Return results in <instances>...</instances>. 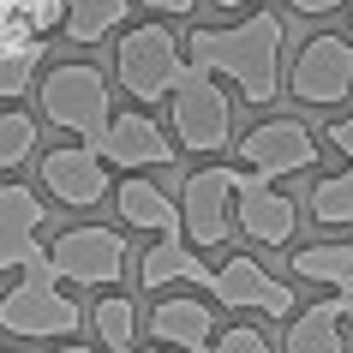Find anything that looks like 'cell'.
Listing matches in <instances>:
<instances>
[{
    "label": "cell",
    "instance_id": "9c48e42d",
    "mask_svg": "<svg viewBox=\"0 0 353 353\" xmlns=\"http://www.w3.org/2000/svg\"><path fill=\"white\" fill-rule=\"evenodd\" d=\"M240 156L252 174L281 180V174H312L317 168V132H305V120H258L240 138Z\"/></svg>",
    "mask_w": 353,
    "mask_h": 353
},
{
    "label": "cell",
    "instance_id": "ffe728a7",
    "mask_svg": "<svg viewBox=\"0 0 353 353\" xmlns=\"http://www.w3.org/2000/svg\"><path fill=\"white\" fill-rule=\"evenodd\" d=\"M294 276L299 281H323V288H347L353 281V240H323L294 252Z\"/></svg>",
    "mask_w": 353,
    "mask_h": 353
},
{
    "label": "cell",
    "instance_id": "6da1fadb",
    "mask_svg": "<svg viewBox=\"0 0 353 353\" xmlns=\"http://www.w3.org/2000/svg\"><path fill=\"white\" fill-rule=\"evenodd\" d=\"M281 42H288V30L276 12H252L240 24H216V30L198 24L186 37V60L216 78H234L245 102L263 108L281 96Z\"/></svg>",
    "mask_w": 353,
    "mask_h": 353
},
{
    "label": "cell",
    "instance_id": "7402d4cb",
    "mask_svg": "<svg viewBox=\"0 0 353 353\" xmlns=\"http://www.w3.org/2000/svg\"><path fill=\"white\" fill-rule=\"evenodd\" d=\"M30 150H37V120L24 108H6L0 114V174H19L30 162Z\"/></svg>",
    "mask_w": 353,
    "mask_h": 353
},
{
    "label": "cell",
    "instance_id": "8992f818",
    "mask_svg": "<svg viewBox=\"0 0 353 353\" xmlns=\"http://www.w3.org/2000/svg\"><path fill=\"white\" fill-rule=\"evenodd\" d=\"M240 180L234 168H198L186 186H180V216H186V240L198 252H216L240 234V216H234V198H240Z\"/></svg>",
    "mask_w": 353,
    "mask_h": 353
},
{
    "label": "cell",
    "instance_id": "4dcf8cb0",
    "mask_svg": "<svg viewBox=\"0 0 353 353\" xmlns=\"http://www.w3.org/2000/svg\"><path fill=\"white\" fill-rule=\"evenodd\" d=\"M54 353H96V347H78V341H66V347H54Z\"/></svg>",
    "mask_w": 353,
    "mask_h": 353
},
{
    "label": "cell",
    "instance_id": "30bf717a",
    "mask_svg": "<svg viewBox=\"0 0 353 353\" xmlns=\"http://www.w3.org/2000/svg\"><path fill=\"white\" fill-rule=\"evenodd\" d=\"M37 180L48 186V198L54 204H72V210H90L108 198V162H102V150L90 144H72V150H48L37 162Z\"/></svg>",
    "mask_w": 353,
    "mask_h": 353
},
{
    "label": "cell",
    "instance_id": "cb8c5ba5",
    "mask_svg": "<svg viewBox=\"0 0 353 353\" xmlns=\"http://www.w3.org/2000/svg\"><path fill=\"white\" fill-rule=\"evenodd\" d=\"M48 54V42H37V48H24V54H0V96H19L24 84H30V72H37V60Z\"/></svg>",
    "mask_w": 353,
    "mask_h": 353
},
{
    "label": "cell",
    "instance_id": "d6986e66",
    "mask_svg": "<svg viewBox=\"0 0 353 353\" xmlns=\"http://www.w3.org/2000/svg\"><path fill=\"white\" fill-rule=\"evenodd\" d=\"M90 330L108 353H138V305L126 294H102L90 305Z\"/></svg>",
    "mask_w": 353,
    "mask_h": 353
},
{
    "label": "cell",
    "instance_id": "4316f807",
    "mask_svg": "<svg viewBox=\"0 0 353 353\" xmlns=\"http://www.w3.org/2000/svg\"><path fill=\"white\" fill-rule=\"evenodd\" d=\"M138 6H150L156 19H192V6H198V0H138Z\"/></svg>",
    "mask_w": 353,
    "mask_h": 353
},
{
    "label": "cell",
    "instance_id": "44dd1931",
    "mask_svg": "<svg viewBox=\"0 0 353 353\" xmlns=\"http://www.w3.org/2000/svg\"><path fill=\"white\" fill-rule=\"evenodd\" d=\"M126 6L132 0H66V37L72 42H102V37H114L120 24H126Z\"/></svg>",
    "mask_w": 353,
    "mask_h": 353
},
{
    "label": "cell",
    "instance_id": "f546056e",
    "mask_svg": "<svg viewBox=\"0 0 353 353\" xmlns=\"http://www.w3.org/2000/svg\"><path fill=\"white\" fill-rule=\"evenodd\" d=\"M216 6H222V12H240V6H252V0H216Z\"/></svg>",
    "mask_w": 353,
    "mask_h": 353
},
{
    "label": "cell",
    "instance_id": "277c9868",
    "mask_svg": "<svg viewBox=\"0 0 353 353\" xmlns=\"http://www.w3.org/2000/svg\"><path fill=\"white\" fill-rule=\"evenodd\" d=\"M84 330V312L54 288L48 258L19 270V281L0 294V335H19V341H72Z\"/></svg>",
    "mask_w": 353,
    "mask_h": 353
},
{
    "label": "cell",
    "instance_id": "f1b7e54d",
    "mask_svg": "<svg viewBox=\"0 0 353 353\" xmlns=\"http://www.w3.org/2000/svg\"><path fill=\"white\" fill-rule=\"evenodd\" d=\"M335 305H341V317L353 323V281H347V288H335Z\"/></svg>",
    "mask_w": 353,
    "mask_h": 353
},
{
    "label": "cell",
    "instance_id": "484cf974",
    "mask_svg": "<svg viewBox=\"0 0 353 353\" xmlns=\"http://www.w3.org/2000/svg\"><path fill=\"white\" fill-rule=\"evenodd\" d=\"M323 138H330V144L341 150V156H347V168H353V114H341V120H335V126L323 132Z\"/></svg>",
    "mask_w": 353,
    "mask_h": 353
},
{
    "label": "cell",
    "instance_id": "5b68a950",
    "mask_svg": "<svg viewBox=\"0 0 353 353\" xmlns=\"http://www.w3.org/2000/svg\"><path fill=\"white\" fill-rule=\"evenodd\" d=\"M168 114H174L180 150H192V156H216V150L240 144V138H234V102H228V90L216 84V72H204V66H192V72L180 78V90L168 96Z\"/></svg>",
    "mask_w": 353,
    "mask_h": 353
},
{
    "label": "cell",
    "instance_id": "603a6c76",
    "mask_svg": "<svg viewBox=\"0 0 353 353\" xmlns=\"http://www.w3.org/2000/svg\"><path fill=\"white\" fill-rule=\"evenodd\" d=\"M312 216H317L323 228L353 222V168H347V174H330V180H317V186H312Z\"/></svg>",
    "mask_w": 353,
    "mask_h": 353
},
{
    "label": "cell",
    "instance_id": "ba28073f",
    "mask_svg": "<svg viewBox=\"0 0 353 353\" xmlns=\"http://www.w3.org/2000/svg\"><path fill=\"white\" fill-rule=\"evenodd\" d=\"M288 90L312 108H335L341 96H353V37H312L294 54V72H288Z\"/></svg>",
    "mask_w": 353,
    "mask_h": 353
},
{
    "label": "cell",
    "instance_id": "4fadbf2b",
    "mask_svg": "<svg viewBox=\"0 0 353 353\" xmlns=\"http://www.w3.org/2000/svg\"><path fill=\"white\" fill-rule=\"evenodd\" d=\"M234 216H240V234H252L258 245H288L299 228V204L288 192H270L263 174H245L240 198H234Z\"/></svg>",
    "mask_w": 353,
    "mask_h": 353
},
{
    "label": "cell",
    "instance_id": "52a82bcc",
    "mask_svg": "<svg viewBox=\"0 0 353 353\" xmlns=\"http://www.w3.org/2000/svg\"><path fill=\"white\" fill-rule=\"evenodd\" d=\"M48 270L66 281H78V288H108V281H120V270H126V234H114V228H66V234H54L48 240Z\"/></svg>",
    "mask_w": 353,
    "mask_h": 353
},
{
    "label": "cell",
    "instance_id": "7a4b0ae2",
    "mask_svg": "<svg viewBox=\"0 0 353 353\" xmlns=\"http://www.w3.org/2000/svg\"><path fill=\"white\" fill-rule=\"evenodd\" d=\"M37 102H42V114H48L60 132H72V138H84L90 150H102V138H108V126H114V90H108V72H102V66H90V60L48 66L42 84H37Z\"/></svg>",
    "mask_w": 353,
    "mask_h": 353
},
{
    "label": "cell",
    "instance_id": "3957f363",
    "mask_svg": "<svg viewBox=\"0 0 353 353\" xmlns=\"http://www.w3.org/2000/svg\"><path fill=\"white\" fill-rule=\"evenodd\" d=\"M186 72H192L186 37H174L162 19L156 24H126L120 42H114V78H120V90L138 96L144 108L162 102V96H174Z\"/></svg>",
    "mask_w": 353,
    "mask_h": 353
},
{
    "label": "cell",
    "instance_id": "7c38bea8",
    "mask_svg": "<svg viewBox=\"0 0 353 353\" xmlns=\"http://www.w3.org/2000/svg\"><path fill=\"white\" fill-rule=\"evenodd\" d=\"M42 222H48V210L30 186H0V270H30L48 258L37 245Z\"/></svg>",
    "mask_w": 353,
    "mask_h": 353
},
{
    "label": "cell",
    "instance_id": "9a60e30c",
    "mask_svg": "<svg viewBox=\"0 0 353 353\" xmlns=\"http://www.w3.org/2000/svg\"><path fill=\"white\" fill-rule=\"evenodd\" d=\"M216 317H210L204 299H156L150 312V335L156 347H180V353H210L216 347Z\"/></svg>",
    "mask_w": 353,
    "mask_h": 353
},
{
    "label": "cell",
    "instance_id": "8fae6325",
    "mask_svg": "<svg viewBox=\"0 0 353 353\" xmlns=\"http://www.w3.org/2000/svg\"><path fill=\"white\" fill-rule=\"evenodd\" d=\"M210 299L216 305H234V312H263V317H294V288L276 281L258 258H228L210 281Z\"/></svg>",
    "mask_w": 353,
    "mask_h": 353
},
{
    "label": "cell",
    "instance_id": "ac0fdd59",
    "mask_svg": "<svg viewBox=\"0 0 353 353\" xmlns=\"http://www.w3.org/2000/svg\"><path fill=\"white\" fill-rule=\"evenodd\" d=\"M341 305L335 299H317L305 312L288 317V335H281V353H341Z\"/></svg>",
    "mask_w": 353,
    "mask_h": 353
},
{
    "label": "cell",
    "instance_id": "2e32d148",
    "mask_svg": "<svg viewBox=\"0 0 353 353\" xmlns=\"http://www.w3.org/2000/svg\"><path fill=\"white\" fill-rule=\"evenodd\" d=\"M174 281H192V288H210V281H216V270L198 258V245H192L186 234H168V240H156L144 258H138V288L162 294Z\"/></svg>",
    "mask_w": 353,
    "mask_h": 353
},
{
    "label": "cell",
    "instance_id": "d4e9b609",
    "mask_svg": "<svg viewBox=\"0 0 353 353\" xmlns=\"http://www.w3.org/2000/svg\"><path fill=\"white\" fill-rule=\"evenodd\" d=\"M210 353H276V347H270L263 330H252V323H228V330H216V347Z\"/></svg>",
    "mask_w": 353,
    "mask_h": 353
},
{
    "label": "cell",
    "instance_id": "83f0119b",
    "mask_svg": "<svg viewBox=\"0 0 353 353\" xmlns=\"http://www.w3.org/2000/svg\"><path fill=\"white\" fill-rule=\"evenodd\" d=\"M294 12H305V19H323V12H335V6H347V0H288Z\"/></svg>",
    "mask_w": 353,
    "mask_h": 353
},
{
    "label": "cell",
    "instance_id": "5bb4252c",
    "mask_svg": "<svg viewBox=\"0 0 353 353\" xmlns=\"http://www.w3.org/2000/svg\"><path fill=\"white\" fill-rule=\"evenodd\" d=\"M174 150L180 144H174L144 108H132V114H114L108 138H102V162H114V168H168Z\"/></svg>",
    "mask_w": 353,
    "mask_h": 353
},
{
    "label": "cell",
    "instance_id": "d6a6232c",
    "mask_svg": "<svg viewBox=\"0 0 353 353\" xmlns=\"http://www.w3.org/2000/svg\"><path fill=\"white\" fill-rule=\"evenodd\" d=\"M0 353H12V347H0Z\"/></svg>",
    "mask_w": 353,
    "mask_h": 353
},
{
    "label": "cell",
    "instance_id": "e0dca14e",
    "mask_svg": "<svg viewBox=\"0 0 353 353\" xmlns=\"http://www.w3.org/2000/svg\"><path fill=\"white\" fill-rule=\"evenodd\" d=\"M114 210H120V222L126 228H144V234H186V216H180V204L168 198L156 180H144V174H132V180H120L114 186Z\"/></svg>",
    "mask_w": 353,
    "mask_h": 353
},
{
    "label": "cell",
    "instance_id": "1f68e13d",
    "mask_svg": "<svg viewBox=\"0 0 353 353\" xmlns=\"http://www.w3.org/2000/svg\"><path fill=\"white\" fill-rule=\"evenodd\" d=\"M144 353H168V347H144Z\"/></svg>",
    "mask_w": 353,
    "mask_h": 353
}]
</instances>
